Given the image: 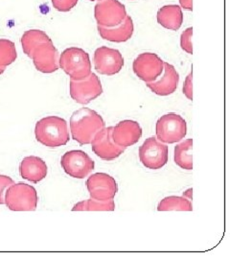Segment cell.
Here are the masks:
<instances>
[{
	"label": "cell",
	"mask_w": 230,
	"mask_h": 259,
	"mask_svg": "<svg viewBox=\"0 0 230 259\" xmlns=\"http://www.w3.org/2000/svg\"><path fill=\"white\" fill-rule=\"evenodd\" d=\"M95 70L102 75L117 74L124 66V58L119 50L111 47H101L94 52Z\"/></svg>",
	"instance_id": "cell-11"
},
{
	"label": "cell",
	"mask_w": 230,
	"mask_h": 259,
	"mask_svg": "<svg viewBox=\"0 0 230 259\" xmlns=\"http://www.w3.org/2000/svg\"><path fill=\"white\" fill-rule=\"evenodd\" d=\"M183 196L185 198H187L188 200H190V201H191V200H192V188L188 189V190L184 193Z\"/></svg>",
	"instance_id": "cell-30"
},
{
	"label": "cell",
	"mask_w": 230,
	"mask_h": 259,
	"mask_svg": "<svg viewBox=\"0 0 230 259\" xmlns=\"http://www.w3.org/2000/svg\"><path fill=\"white\" fill-rule=\"evenodd\" d=\"M127 16V10L118 0H100L94 7V18L98 26H116Z\"/></svg>",
	"instance_id": "cell-9"
},
{
	"label": "cell",
	"mask_w": 230,
	"mask_h": 259,
	"mask_svg": "<svg viewBox=\"0 0 230 259\" xmlns=\"http://www.w3.org/2000/svg\"><path fill=\"white\" fill-rule=\"evenodd\" d=\"M113 127L104 128L100 131L91 141L92 151L97 157L104 160H113L119 157L124 152V147L118 146L112 139L111 133Z\"/></svg>",
	"instance_id": "cell-13"
},
{
	"label": "cell",
	"mask_w": 230,
	"mask_h": 259,
	"mask_svg": "<svg viewBox=\"0 0 230 259\" xmlns=\"http://www.w3.org/2000/svg\"><path fill=\"white\" fill-rule=\"evenodd\" d=\"M179 83V74L174 65L164 62L163 72L157 80L147 83V87L157 95L168 96L175 93Z\"/></svg>",
	"instance_id": "cell-16"
},
{
	"label": "cell",
	"mask_w": 230,
	"mask_h": 259,
	"mask_svg": "<svg viewBox=\"0 0 230 259\" xmlns=\"http://www.w3.org/2000/svg\"><path fill=\"white\" fill-rule=\"evenodd\" d=\"M157 139L167 144H173L183 139L187 134V124L179 114L167 113L162 115L156 125Z\"/></svg>",
	"instance_id": "cell-5"
},
{
	"label": "cell",
	"mask_w": 230,
	"mask_h": 259,
	"mask_svg": "<svg viewBox=\"0 0 230 259\" xmlns=\"http://www.w3.org/2000/svg\"><path fill=\"white\" fill-rule=\"evenodd\" d=\"M18 53L15 44L6 38H0V66L6 67L16 62Z\"/></svg>",
	"instance_id": "cell-24"
},
{
	"label": "cell",
	"mask_w": 230,
	"mask_h": 259,
	"mask_svg": "<svg viewBox=\"0 0 230 259\" xmlns=\"http://www.w3.org/2000/svg\"><path fill=\"white\" fill-rule=\"evenodd\" d=\"M61 165L67 175L75 179H84L94 170L95 162L82 150H72L64 154Z\"/></svg>",
	"instance_id": "cell-8"
},
{
	"label": "cell",
	"mask_w": 230,
	"mask_h": 259,
	"mask_svg": "<svg viewBox=\"0 0 230 259\" xmlns=\"http://www.w3.org/2000/svg\"><path fill=\"white\" fill-rule=\"evenodd\" d=\"M164 62L159 56L145 52L138 55L132 64L134 74L145 83H151L162 74Z\"/></svg>",
	"instance_id": "cell-10"
},
{
	"label": "cell",
	"mask_w": 230,
	"mask_h": 259,
	"mask_svg": "<svg viewBox=\"0 0 230 259\" xmlns=\"http://www.w3.org/2000/svg\"><path fill=\"white\" fill-rule=\"evenodd\" d=\"M89 1H100V0H89Z\"/></svg>",
	"instance_id": "cell-32"
},
{
	"label": "cell",
	"mask_w": 230,
	"mask_h": 259,
	"mask_svg": "<svg viewBox=\"0 0 230 259\" xmlns=\"http://www.w3.org/2000/svg\"><path fill=\"white\" fill-rule=\"evenodd\" d=\"M86 188L92 199L108 201L115 197L118 185L114 178L107 173H95L86 181Z\"/></svg>",
	"instance_id": "cell-12"
},
{
	"label": "cell",
	"mask_w": 230,
	"mask_h": 259,
	"mask_svg": "<svg viewBox=\"0 0 230 259\" xmlns=\"http://www.w3.org/2000/svg\"><path fill=\"white\" fill-rule=\"evenodd\" d=\"M35 136L39 143L50 148L64 146L70 139L67 122L56 115L46 116L37 121Z\"/></svg>",
	"instance_id": "cell-2"
},
{
	"label": "cell",
	"mask_w": 230,
	"mask_h": 259,
	"mask_svg": "<svg viewBox=\"0 0 230 259\" xmlns=\"http://www.w3.org/2000/svg\"><path fill=\"white\" fill-rule=\"evenodd\" d=\"M4 202L12 211H35L37 209L38 196L34 186L19 183L7 188Z\"/></svg>",
	"instance_id": "cell-4"
},
{
	"label": "cell",
	"mask_w": 230,
	"mask_h": 259,
	"mask_svg": "<svg viewBox=\"0 0 230 259\" xmlns=\"http://www.w3.org/2000/svg\"><path fill=\"white\" fill-rule=\"evenodd\" d=\"M19 173L24 180L37 184L47 176V165L40 157L30 156L21 160Z\"/></svg>",
	"instance_id": "cell-17"
},
{
	"label": "cell",
	"mask_w": 230,
	"mask_h": 259,
	"mask_svg": "<svg viewBox=\"0 0 230 259\" xmlns=\"http://www.w3.org/2000/svg\"><path fill=\"white\" fill-rule=\"evenodd\" d=\"M192 147H193L192 139H186L175 146L174 158H175L176 165L185 170L193 169Z\"/></svg>",
	"instance_id": "cell-21"
},
{
	"label": "cell",
	"mask_w": 230,
	"mask_h": 259,
	"mask_svg": "<svg viewBox=\"0 0 230 259\" xmlns=\"http://www.w3.org/2000/svg\"><path fill=\"white\" fill-rule=\"evenodd\" d=\"M134 25L130 16H127L120 24L113 27L98 26V32L102 38L111 42L128 41L133 35Z\"/></svg>",
	"instance_id": "cell-18"
},
{
	"label": "cell",
	"mask_w": 230,
	"mask_h": 259,
	"mask_svg": "<svg viewBox=\"0 0 230 259\" xmlns=\"http://www.w3.org/2000/svg\"><path fill=\"white\" fill-rule=\"evenodd\" d=\"M48 41H51V38L48 37L43 31L37 29L26 31L21 37V46L23 52L29 58H31L32 53L36 47Z\"/></svg>",
	"instance_id": "cell-20"
},
{
	"label": "cell",
	"mask_w": 230,
	"mask_h": 259,
	"mask_svg": "<svg viewBox=\"0 0 230 259\" xmlns=\"http://www.w3.org/2000/svg\"><path fill=\"white\" fill-rule=\"evenodd\" d=\"M113 141L121 147L127 148L136 144L142 137V128L133 120H123L112 128Z\"/></svg>",
	"instance_id": "cell-15"
},
{
	"label": "cell",
	"mask_w": 230,
	"mask_h": 259,
	"mask_svg": "<svg viewBox=\"0 0 230 259\" xmlns=\"http://www.w3.org/2000/svg\"><path fill=\"white\" fill-rule=\"evenodd\" d=\"M59 66L72 80H83L91 73V62L87 52L79 47H69L60 56Z\"/></svg>",
	"instance_id": "cell-3"
},
{
	"label": "cell",
	"mask_w": 230,
	"mask_h": 259,
	"mask_svg": "<svg viewBox=\"0 0 230 259\" xmlns=\"http://www.w3.org/2000/svg\"><path fill=\"white\" fill-rule=\"evenodd\" d=\"M31 59L35 67L41 73H53L59 69L60 54L52 40L39 45L33 51Z\"/></svg>",
	"instance_id": "cell-14"
},
{
	"label": "cell",
	"mask_w": 230,
	"mask_h": 259,
	"mask_svg": "<svg viewBox=\"0 0 230 259\" xmlns=\"http://www.w3.org/2000/svg\"><path fill=\"white\" fill-rule=\"evenodd\" d=\"M106 127L101 115L88 108L74 111L70 117L72 139L80 145L90 144L95 136Z\"/></svg>",
	"instance_id": "cell-1"
},
{
	"label": "cell",
	"mask_w": 230,
	"mask_h": 259,
	"mask_svg": "<svg viewBox=\"0 0 230 259\" xmlns=\"http://www.w3.org/2000/svg\"><path fill=\"white\" fill-rule=\"evenodd\" d=\"M192 79H193V73L190 72L184 81L183 84V94L186 96L187 99L193 100V83H192Z\"/></svg>",
	"instance_id": "cell-28"
},
{
	"label": "cell",
	"mask_w": 230,
	"mask_h": 259,
	"mask_svg": "<svg viewBox=\"0 0 230 259\" xmlns=\"http://www.w3.org/2000/svg\"><path fill=\"white\" fill-rule=\"evenodd\" d=\"M158 211H172V210H180V211H192L193 206L190 200L185 197L178 196H169L166 197L157 205Z\"/></svg>",
	"instance_id": "cell-22"
},
{
	"label": "cell",
	"mask_w": 230,
	"mask_h": 259,
	"mask_svg": "<svg viewBox=\"0 0 230 259\" xmlns=\"http://www.w3.org/2000/svg\"><path fill=\"white\" fill-rule=\"evenodd\" d=\"M69 93L75 102L87 105L103 93L101 81L92 72L83 80L70 79Z\"/></svg>",
	"instance_id": "cell-7"
},
{
	"label": "cell",
	"mask_w": 230,
	"mask_h": 259,
	"mask_svg": "<svg viewBox=\"0 0 230 259\" xmlns=\"http://www.w3.org/2000/svg\"><path fill=\"white\" fill-rule=\"evenodd\" d=\"M52 4L59 12H69L77 5L79 0H51Z\"/></svg>",
	"instance_id": "cell-26"
},
{
	"label": "cell",
	"mask_w": 230,
	"mask_h": 259,
	"mask_svg": "<svg viewBox=\"0 0 230 259\" xmlns=\"http://www.w3.org/2000/svg\"><path fill=\"white\" fill-rule=\"evenodd\" d=\"M115 210V203L113 199L108 201H98L89 199L75 204L72 211H113Z\"/></svg>",
	"instance_id": "cell-23"
},
{
	"label": "cell",
	"mask_w": 230,
	"mask_h": 259,
	"mask_svg": "<svg viewBox=\"0 0 230 259\" xmlns=\"http://www.w3.org/2000/svg\"><path fill=\"white\" fill-rule=\"evenodd\" d=\"M138 154L144 166L151 170H158L167 164L169 149L156 138H149L140 146Z\"/></svg>",
	"instance_id": "cell-6"
},
{
	"label": "cell",
	"mask_w": 230,
	"mask_h": 259,
	"mask_svg": "<svg viewBox=\"0 0 230 259\" xmlns=\"http://www.w3.org/2000/svg\"><path fill=\"white\" fill-rule=\"evenodd\" d=\"M192 27L185 29L180 36V47L187 54H193V47H192Z\"/></svg>",
	"instance_id": "cell-25"
},
{
	"label": "cell",
	"mask_w": 230,
	"mask_h": 259,
	"mask_svg": "<svg viewBox=\"0 0 230 259\" xmlns=\"http://www.w3.org/2000/svg\"><path fill=\"white\" fill-rule=\"evenodd\" d=\"M180 3L181 8L188 11H192L193 9V0H178Z\"/></svg>",
	"instance_id": "cell-29"
},
{
	"label": "cell",
	"mask_w": 230,
	"mask_h": 259,
	"mask_svg": "<svg viewBox=\"0 0 230 259\" xmlns=\"http://www.w3.org/2000/svg\"><path fill=\"white\" fill-rule=\"evenodd\" d=\"M5 69H6V67H3V66H0V75L3 74V73H4V71H5Z\"/></svg>",
	"instance_id": "cell-31"
},
{
	"label": "cell",
	"mask_w": 230,
	"mask_h": 259,
	"mask_svg": "<svg viewBox=\"0 0 230 259\" xmlns=\"http://www.w3.org/2000/svg\"><path fill=\"white\" fill-rule=\"evenodd\" d=\"M157 22L162 27L177 31L183 23V14L178 5H165L157 12Z\"/></svg>",
	"instance_id": "cell-19"
},
{
	"label": "cell",
	"mask_w": 230,
	"mask_h": 259,
	"mask_svg": "<svg viewBox=\"0 0 230 259\" xmlns=\"http://www.w3.org/2000/svg\"><path fill=\"white\" fill-rule=\"evenodd\" d=\"M14 184L12 178L4 175H0V204H5L4 202V193L5 190L9 187L10 185Z\"/></svg>",
	"instance_id": "cell-27"
}]
</instances>
